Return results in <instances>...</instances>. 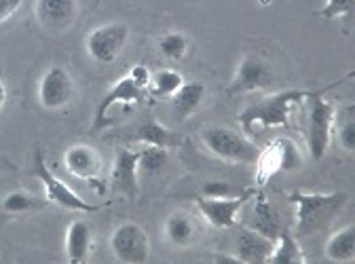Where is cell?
I'll list each match as a JSON object with an SVG mask.
<instances>
[{"instance_id": "d4e9b609", "label": "cell", "mask_w": 355, "mask_h": 264, "mask_svg": "<svg viewBox=\"0 0 355 264\" xmlns=\"http://www.w3.org/2000/svg\"><path fill=\"white\" fill-rule=\"evenodd\" d=\"M40 207H44V201H40L38 197H32L26 191H13L3 199V203H0V209L9 215H21Z\"/></svg>"}, {"instance_id": "8fae6325", "label": "cell", "mask_w": 355, "mask_h": 264, "mask_svg": "<svg viewBox=\"0 0 355 264\" xmlns=\"http://www.w3.org/2000/svg\"><path fill=\"white\" fill-rule=\"evenodd\" d=\"M142 94H144V89L129 74L123 76L121 80H116L110 87V89L106 91V96L102 98V102L98 104V108L94 112V127L92 129L94 131L104 129L110 123L108 114H110V110L116 104H138L142 100Z\"/></svg>"}, {"instance_id": "7c38bea8", "label": "cell", "mask_w": 355, "mask_h": 264, "mask_svg": "<svg viewBox=\"0 0 355 264\" xmlns=\"http://www.w3.org/2000/svg\"><path fill=\"white\" fill-rule=\"evenodd\" d=\"M78 15V0H36L34 17L49 32L68 30Z\"/></svg>"}, {"instance_id": "2e32d148", "label": "cell", "mask_w": 355, "mask_h": 264, "mask_svg": "<svg viewBox=\"0 0 355 264\" xmlns=\"http://www.w3.org/2000/svg\"><path fill=\"white\" fill-rule=\"evenodd\" d=\"M64 165L72 175L89 180V182H94L98 178V173L102 171L100 155L94 148L83 146V144H76L64 152Z\"/></svg>"}, {"instance_id": "8992f818", "label": "cell", "mask_w": 355, "mask_h": 264, "mask_svg": "<svg viewBox=\"0 0 355 264\" xmlns=\"http://www.w3.org/2000/svg\"><path fill=\"white\" fill-rule=\"evenodd\" d=\"M34 175L40 180L49 203H55V205H60L64 209H70V211H87V213H94V211L100 209V205L85 201L83 197H78V193H74L68 184H64L58 178V175L47 167V163H44V157H42L40 148L34 152Z\"/></svg>"}, {"instance_id": "ac0fdd59", "label": "cell", "mask_w": 355, "mask_h": 264, "mask_svg": "<svg viewBox=\"0 0 355 264\" xmlns=\"http://www.w3.org/2000/svg\"><path fill=\"white\" fill-rule=\"evenodd\" d=\"M92 243H94L92 227H89L85 220H74V222H70L66 231V256L70 262L74 264L85 262L89 252H92Z\"/></svg>"}, {"instance_id": "603a6c76", "label": "cell", "mask_w": 355, "mask_h": 264, "mask_svg": "<svg viewBox=\"0 0 355 264\" xmlns=\"http://www.w3.org/2000/svg\"><path fill=\"white\" fill-rule=\"evenodd\" d=\"M184 85V76L178 72V70H171V68H161L157 72L150 74V80H148V87L146 91L155 98H171L180 87Z\"/></svg>"}, {"instance_id": "f546056e", "label": "cell", "mask_w": 355, "mask_h": 264, "mask_svg": "<svg viewBox=\"0 0 355 264\" xmlns=\"http://www.w3.org/2000/svg\"><path fill=\"white\" fill-rule=\"evenodd\" d=\"M241 193L243 191H239L237 186H233L229 182H220V180L205 182L203 188H201L203 197H235V195H241Z\"/></svg>"}, {"instance_id": "7a4b0ae2", "label": "cell", "mask_w": 355, "mask_h": 264, "mask_svg": "<svg viewBox=\"0 0 355 264\" xmlns=\"http://www.w3.org/2000/svg\"><path fill=\"white\" fill-rule=\"evenodd\" d=\"M309 89H286L266 96L254 104H250L239 116L237 123L245 131H254L256 125L260 127H288L290 125V112L296 104L304 102L309 98Z\"/></svg>"}, {"instance_id": "9c48e42d", "label": "cell", "mask_w": 355, "mask_h": 264, "mask_svg": "<svg viewBox=\"0 0 355 264\" xmlns=\"http://www.w3.org/2000/svg\"><path fill=\"white\" fill-rule=\"evenodd\" d=\"M76 94L72 74L64 66H51L38 80V102L44 110L66 108Z\"/></svg>"}, {"instance_id": "4dcf8cb0", "label": "cell", "mask_w": 355, "mask_h": 264, "mask_svg": "<svg viewBox=\"0 0 355 264\" xmlns=\"http://www.w3.org/2000/svg\"><path fill=\"white\" fill-rule=\"evenodd\" d=\"M24 0H0V24H5L9 17H13L19 7H21Z\"/></svg>"}, {"instance_id": "f1b7e54d", "label": "cell", "mask_w": 355, "mask_h": 264, "mask_svg": "<svg viewBox=\"0 0 355 264\" xmlns=\"http://www.w3.org/2000/svg\"><path fill=\"white\" fill-rule=\"evenodd\" d=\"M353 7H355V0H326L324 9L318 15L324 19H338V17L349 15Z\"/></svg>"}, {"instance_id": "44dd1931", "label": "cell", "mask_w": 355, "mask_h": 264, "mask_svg": "<svg viewBox=\"0 0 355 264\" xmlns=\"http://www.w3.org/2000/svg\"><path fill=\"white\" fill-rule=\"evenodd\" d=\"M326 258L332 262H351L355 258V227L349 225L326 241Z\"/></svg>"}, {"instance_id": "4fadbf2b", "label": "cell", "mask_w": 355, "mask_h": 264, "mask_svg": "<svg viewBox=\"0 0 355 264\" xmlns=\"http://www.w3.org/2000/svg\"><path fill=\"white\" fill-rule=\"evenodd\" d=\"M273 82V72L260 58L245 55L239 62V68L235 72V78L231 82V94H252L266 89Z\"/></svg>"}, {"instance_id": "e0dca14e", "label": "cell", "mask_w": 355, "mask_h": 264, "mask_svg": "<svg viewBox=\"0 0 355 264\" xmlns=\"http://www.w3.org/2000/svg\"><path fill=\"white\" fill-rule=\"evenodd\" d=\"M133 140L144 144V146H159V148H175L182 144V138L175 134V131L167 129L163 123H159L157 118H148L144 121L138 129L136 134H133Z\"/></svg>"}, {"instance_id": "3957f363", "label": "cell", "mask_w": 355, "mask_h": 264, "mask_svg": "<svg viewBox=\"0 0 355 264\" xmlns=\"http://www.w3.org/2000/svg\"><path fill=\"white\" fill-rule=\"evenodd\" d=\"M330 87H326V89H322V91H311L309 98L304 100L309 104L306 148H309V155L313 161H322L326 157V152L330 148V140H332V125H334L336 110L324 98V94L330 89Z\"/></svg>"}, {"instance_id": "d6986e66", "label": "cell", "mask_w": 355, "mask_h": 264, "mask_svg": "<svg viewBox=\"0 0 355 264\" xmlns=\"http://www.w3.org/2000/svg\"><path fill=\"white\" fill-rule=\"evenodd\" d=\"M250 229H254L256 233L269 237V239H277L279 233L284 231L282 229V222H279V215L275 211V207L266 201V197H258L256 203H254V209H252V218H250Z\"/></svg>"}, {"instance_id": "9a60e30c", "label": "cell", "mask_w": 355, "mask_h": 264, "mask_svg": "<svg viewBox=\"0 0 355 264\" xmlns=\"http://www.w3.org/2000/svg\"><path fill=\"white\" fill-rule=\"evenodd\" d=\"M275 241L256 233L254 229H241L235 241V258L245 264H262L269 260Z\"/></svg>"}, {"instance_id": "4316f807", "label": "cell", "mask_w": 355, "mask_h": 264, "mask_svg": "<svg viewBox=\"0 0 355 264\" xmlns=\"http://www.w3.org/2000/svg\"><path fill=\"white\" fill-rule=\"evenodd\" d=\"M167 152L165 148L159 146H146L140 150V159H138V171L140 173H157L167 165Z\"/></svg>"}, {"instance_id": "83f0119b", "label": "cell", "mask_w": 355, "mask_h": 264, "mask_svg": "<svg viewBox=\"0 0 355 264\" xmlns=\"http://www.w3.org/2000/svg\"><path fill=\"white\" fill-rule=\"evenodd\" d=\"M338 142L343 150L355 152V118H353V106L347 108L345 118L338 125Z\"/></svg>"}, {"instance_id": "52a82bcc", "label": "cell", "mask_w": 355, "mask_h": 264, "mask_svg": "<svg viewBox=\"0 0 355 264\" xmlns=\"http://www.w3.org/2000/svg\"><path fill=\"white\" fill-rule=\"evenodd\" d=\"M127 38H129V26L123 21H110L104 26H98L96 30L89 32L85 40L87 53L94 62L108 66L116 62V58L123 53Z\"/></svg>"}, {"instance_id": "277c9868", "label": "cell", "mask_w": 355, "mask_h": 264, "mask_svg": "<svg viewBox=\"0 0 355 264\" xmlns=\"http://www.w3.org/2000/svg\"><path fill=\"white\" fill-rule=\"evenodd\" d=\"M201 140L211 155L231 163H256L260 155V148L254 146V142L229 127H205L201 131Z\"/></svg>"}, {"instance_id": "d6a6232c", "label": "cell", "mask_w": 355, "mask_h": 264, "mask_svg": "<svg viewBox=\"0 0 355 264\" xmlns=\"http://www.w3.org/2000/svg\"><path fill=\"white\" fill-rule=\"evenodd\" d=\"M5 102H7V87H5V80L0 78V112L5 108Z\"/></svg>"}, {"instance_id": "ba28073f", "label": "cell", "mask_w": 355, "mask_h": 264, "mask_svg": "<svg viewBox=\"0 0 355 264\" xmlns=\"http://www.w3.org/2000/svg\"><path fill=\"white\" fill-rule=\"evenodd\" d=\"M110 249L125 264H144L150 258V241L146 231L136 222H123L110 235Z\"/></svg>"}, {"instance_id": "5bb4252c", "label": "cell", "mask_w": 355, "mask_h": 264, "mask_svg": "<svg viewBox=\"0 0 355 264\" xmlns=\"http://www.w3.org/2000/svg\"><path fill=\"white\" fill-rule=\"evenodd\" d=\"M138 159L140 150H131V148H119L114 155L112 163V173H110V182L112 191L121 193L129 199L138 195Z\"/></svg>"}, {"instance_id": "1f68e13d", "label": "cell", "mask_w": 355, "mask_h": 264, "mask_svg": "<svg viewBox=\"0 0 355 264\" xmlns=\"http://www.w3.org/2000/svg\"><path fill=\"white\" fill-rule=\"evenodd\" d=\"M150 70L146 68V66H142V64H138V66H133L131 70H129V76L133 78V80H136L140 87H142V89L146 91V87H148V80H150Z\"/></svg>"}, {"instance_id": "ffe728a7", "label": "cell", "mask_w": 355, "mask_h": 264, "mask_svg": "<svg viewBox=\"0 0 355 264\" xmlns=\"http://www.w3.org/2000/svg\"><path fill=\"white\" fill-rule=\"evenodd\" d=\"M203 100H205V85L199 80H189V82L184 80L180 89L171 96L178 118H189L191 114H195Z\"/></svg>"}, {"instance_id": "cb8c5ba5", "label": "cell", "mask_w": 355, "mask_h": 264, "mask_svg": "<svg viewBox=\"0 0 355 264\" xmlns=\"http://www.w3.org/2000/svg\"><path fill=\"white\" fill-rule=\"evenodd\" d=\"M266 262H273V264H300L304 262V254L296 241V237L288 231H282L279 237L275 239V247L269 256Z\"/></svg>"}, {"instance_id": "484cf974", "label": "cell", "mask_w": 355, "mask_h": 264, "mask_svg": "<svg viewBox=\"0 0 355 264\" xmlns=\"http://www.w3.org/2000/svg\"><path fill=\"white\" fill-rule=\"evenodd\" d=\"M159 53L165 60L171 62H180L189 53V36L182 32H167L159 38Z\"/></svg>"}, {"instance_id": "7402d4cb", "label": "cell", "mask_w": 355, "mask_h": 264, "mask_svg": "<svg viewBox=\"0 0 355 264\" xmlns=\"http://www.w3.org/2000/svg\"><path fill=\"white\" fill-rule=\"evenodd\" d=\"M165 237L171 245L175 247H187L195 239V225L193 220L182 213V211H173L165 220Z\"/></svg>"}, {"instance_id": "30bf717a", "label": "cell", "mask_w": 355, "mask_h": 264, "mask_svg": "<svg viewBox=\"0 0 355 264\" xmlns=\"http://www.w3.org/2000/svg\"><path fill=\"white\" fill-rule=\"evenodd\" d=\"M254 191H243L235 197H195V205L214 229H231L237 225V215L252 199Z\"/></svg>"}, {"instance_id": "5b68a950", "label": "cell", "mask_w": 355, "mask_h": 264, "mask_svg": "<svg viewBox=\"0 0 355 264\" xmlns=\"http://www.w3.org/2000/svg\"><path fill=\"white\" fill-rule=\"evenodd\" d=\"M302 165V155L296 144L288 138H277L264 150H260L256 159V184L264 186L275 173L294 171Z\"/></svg>"}, {"instance_id": "6da1fadb", "label": "cell", "mask_w": 355, "mask_h": 264, "mask_svg": "<svg viewBox=\"0 0 355 264\" xmlns=\"http://www.w3.org/2000/svg\"><path fill=\"white\" fill-rule=\"evenodd\" d=\"M349 201L347 193H292L296 207V235L309 237L326 229Z\"/></svg>"}]
</instances>
